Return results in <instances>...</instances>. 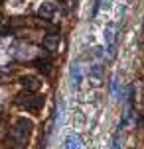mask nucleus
Masks as SVG:
<instances>
[{
	"instance_id": "20e7f679",
	"label": "nucleus",
	"mask_w": 144,
	"mask_h": 149,
	"mask_svg": "<svg viewBox=\"0 0 144 149\" xmlns=\"http://www.w3.org/2000/svg\"><path fill=\"white\" fill-rule=\"evenodd\" d=\"M20 84L26 88V92H38L40 86H42L40 79L34 77V74H26V77H22V79H20Z\"/></svg>"
},
{
	"instance_id": "9d476101",
	"label": "nucleus",
	"mask_w": 144,
	"mask_h": 149,
	"mask_svg": "<svg viewBox=\"0 0 144 149\" xmlns=\"http://www.w3.org/2000/svg\"><path fill=\"white\" fill-rule=\"evenodd\" d=\"M101 4H103V0H95V6H93V16H97L99 8H101Z\"/></svg>"
},
{
	"instance_id": "f257e3e1",
	"label": "nucleus",
	"mask_w": 144,
	"mask_h": 149,
	"mask_svg": "<svg viewBox=\"0 0 144 149\" xmlns=\"http://www.w3.org/2000/svg\"><path fill=\"white\" fill-rule=\"evenodd\" d=\"M32 127H34V124H32L30 120L18 118L14 122L12 130H10V134H8V147L10 149H24L28 139H30Z\"/></svg>"
},
{
	"instance_id": "6e6552de",
	"label": "nucleus",
	"mask_w": 144,
	"mask_h": 149,
	"mask_svg": "<svg viewBox=\"0 0 144 149\" xmlns=\"http://www.w3.org/2000/svg\"><path fill=\"white\" fill-rule=\"evenodd\" d=\"M91 77H93V84H99V82H101V69L93 67L91 69Z\"/></svg>"
},
{
	"instance_id": "1a4fd4ad",
	"label": "nucleus",
	"mask_w": 144,
	"mask_h": 149,
	"mask_svg": "<svg viewBox=\"0 0 144 149\" xmlns=\"http://www.w3.org/2000/svg\"><path fill=\"white\" fill-rule=\"evenodd\" d=\"M71 74H73V79H75V86L79 84V81H81V73H79V65H73V69H71Z\"/></svg>"
},
{
	"instance_id": "39448f33",
	"label": "nucleus",
	"mask_w": 144,
	"mask_h": 149,
	"mask_svg": "<svg viewBox=\"0 0 144 149\" xmlns=\"http://www.w3.org/2000/svg\"><path fill=\"white\" fill-rule=\"evenodd\" d=\"M44 47H46V51H49V53H55L57 51V47H59V36H46L44 37Z\"/></svg>"
},
{
	"instance_id": "9b49d317",
	"label": "nucleus",
	"mask_w": 144,
	"mask_h": 149,
	"mask_svg": "<svg viewBox=\"0 0 144 149\" xmlns=\"http://www.w3.org/2000/svg\"><path fill=\"white\" fill-rule=\"evenodd\" d=\"M113 149H121V145H119V135H114V141H113Z\"/></svg>"
},
{
	"instance_id": "f03ea898",
	"label": "nucleus",
	"mask_w": 144,
	"mask_h": 149,
	"mask_svg": "<svg viewBox=\"0 0 144 149\" xmlns=\"http://www.w3.org/2000/svg\"><path fill=\"white\" fill-rule=\"evenodd\" d=\"M16 102L22 106V108H26V110L38 114L42 110V106H44V96H40L36 92H26V94H20Z\"/></svg>"
},
{
	"instance_id": "0eeeda50",
	"label": "nucleus",
	"mask_w": 144,
	"mask_h": 149,
	"mask_svg": "<svg viewBox=\"0 0 144 149\" xmlns=\"http://www.w3.org/2000/svg\"><path fill=\"white\" fill-rule=\"evenodd\" d=\"M65 149H79V139L75 135H67L65 137Z\"/></svg>"
},
{
	"instance_id": "423d86ee",
	"label": "nucleus",
	"mask_w": 144,
	"mask_h": 149,
	"mask_svg": "<svg viewBox=\"0 0 144 149\" xmlns=\"http://www.w3.org/2000/svg\"><path fill=\"white\" fill-rule=\"evenodd\" d=\"M36 65H38V69L44 74L52 73V61H49V59H36Z\"/></svg>"
},
{
	"instance_id": "7ed1b4c3",
	"label": "nucleus",
	"mask_w": 144,
	"mask_h": 149,
	"mask_svg": "<svg viewBox=\"0 0 144 149\" xmlns=\"http://www.w3.org/2000/svg\"><path fill=\"white\" fill-rule=\"evenodd\" d=\"M38 16L42 20H47V22H53L57 16H59V10H57V4L53 2H44L40 4V10H38Z\"/></svg>"
}]
</instances>
